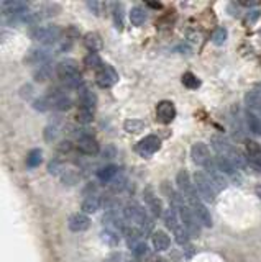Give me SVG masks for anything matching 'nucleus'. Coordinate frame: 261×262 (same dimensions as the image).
Returning a JSON list of instances; mask_svg holds the SVG:
<instances>
[{"instance_id": "obj_1", "label": "nucleus", "mask_w": 261, "mask_h": 262, "mask_svg": "<svg viewBox=\"0 0 261 262\" xmlns=\"http://www.w3.org/2000/svg\"><path fill=\"white\" fill-rule=\"evenodd\" d=\"M56 74L63 80V84L69 89H79L82 82H80V72L77 67V62L74 59H63L56 64Z\"/></svg>"}, {"instance_id": "obj_2", "label": "nucleus", "mask_w": 261, "mask_h": 262, "mask_svg": "<svg viewBox=\"0 0 261 262\" xmlns=\"http://www.w3.org/2000/svg\"><path fill=\"white\" fill-rule=\"evenodd\" d=\"M61 35H63V30L59 27H54V25H51V27H40L38 25V27H32V30H30V36H32L33 40H38L46 46H51L54 43H58Z\"/></svg>"}, {"instance_id": "obj_3", "label": "nucleus", "mask_w": 261, "mask_h": 262, "mask_svg": "<svg viewBox=\"0 0 261 262\" xmlns=\"http://www.w3.org/2000/svg\"><path fill=\"white\" fill-rule=\"evenodd\" d=\"M192 180H194L199 197H201L204 202L212 203L215 200V189H214L212 180H210L207 174L204 171H197V172H194V179Z\"/></svg>"}, {"instance_id": "obj_4", "label": "nucleus", "mask_w": 261, "mask_h": 262, "mask_svg": "<svg viewBox=\"0 0 261 262\" xmlns=\"http://www.w3.org/2000/svg\"><path fill=\"white\" fill-rule=\"evenodd\" d=\"M176 184L179 187V192L181 195L188 200V203H194L197 200H201L199 193L196 192V185H194V180H191L189 177V172L188 171H179L178 176H176Z\"/></svg>"}, {"instance_id": "obj_5", "label": "nucleus", "mask_w": 261, "mask_h": 262, "mask_svg": "<svg viewBox=\"0 0 261 262\" xmlns=\"http://www.w3.org/2000/svg\"><path fill=\"white\" fill-rule=\"evenodd\" d=\"M123 215H125L128 221H133L138 224L140 228H143V231L151 228V220L148 218L146 211L143 210L138 203H128L125 210H123Z\"/></svg>"}, {"instance_id": "obj_6", "label": "nucleus", "mask_w": 261, "mask_h": 262, "mask_svg": "<svg viewBox=\"0 0 261 262\" xmlns=\"http://www.w3.org/2000/svg\"><path fill=\"white\" fill-rule=\"evenodd\" d=\"M178 215H179V220H181L183 226L188 229V233L191 236H199L201 234V223L196 221L197 218L194 215V211L191 210V207H188V205H183V207L176 208Z\"/></svg>"}, {"instance_id": "obj_7", "label": "nucleus", "mask_w": 261, "mask_h": 262, "mask_svg": "<svg viewBox=\"0 0 261 262\" xmlns=\"http://www.w3.org/2000/svg\"><path fill=\"white\" fill-rule=\"evenodd\" d=\"M77 102H79V110H85V111L96 113L97 97L87 84H82L77 89Z\"/></svg>"}, {"instance_id": "obj_8", "label": "nucleus", "mask_w": 261, "mask_h": 262, "mask_svg": "<svg viewBox=\"0 0 261 262\" xmlns=\"http://www.w3.org/2000/svg\"><path fill=\"white\" fill-rule=\"evenodd\" d=\"M119 80V74L109 64H104L101 69L96 71V82L101 89H110Z\"/></svg>"}, {"instance_id": "obj_9", "label": "nucleus", "mask_w": 261, "mask_h": 262, "mask_svg": "<svg viewBox=\"0 0 261 262\" xmlns=\"http://www.w3.org/2000/svg\"><path fill=\"white\" fill-rule=\"evenodd\" d=\"M159 148H161V140L158 138V136L156 135H148L135 146V151L138 153L141 158H150L151 154L159 151Z\"/></svg>"}, {"instance_id": "obj_10", "label": "nucleus", "mask_w": 261, "mask_h": 262, "mask_svg": "<svg viewBox=\"0 0 261 262\" xmlns=\"http://www.w3.org/2000/svg\"><path fill=\"white\" fill-rule=\"evenodd\" d=\"M212 148L217 153V156H223V158H227V159L232 158V154L235 153V149H237L225 136H222V135L212 136Z\"/></svg>"}, {"instance_id": "obj_11", "label": "nucleus", "mask_w": 261, "mask_h": 262, "mask_svg": "<svg viewBox=\"0 0 261 262\" xmlns=\"http://www.w3.org/2000/svg\"><path fill=\"white\" fill-rule=\"evenodd\" d=\"M206 169H207V176L210 177V180H212V184L217 187V189H227L228 187V180H227V176L223 174L219 167L215 166V162L210 159L207 164H206Z\"/></svg>"}, {"instance_id": "obj_12", "label": "nucleus", "mask_w": 261, "mask_h": 262, "mask_svg": "<svg viewBox=\"0 0 261 262\" xmlns=\"http://www.w3.org/2000/svg\"><path fill=\"white\" fill-rule=\"evenodd\" d=\"M246 143V159L256 172H261V146L256 141L248 140Z\"/></svg>"}, {"instance_id": "obj_13", "label": "nucleus", "mask_w": 261, "mask_h": 262, "mask_svg": "<svg viewBox=\"0 0 261 262\" xmlns=\"http://www.w3.org/2000/svg\"><path fill=\"white\" fill-rule=\"evenodd\" d=\"M77 149L85 156H94L99 153V149L101 148H99V143L94 136L85 133V135H80L77 138Z\"/></svg>"}, {"instance_id": "obj_14", "label": "nucleus", "mask_w": 261, "mask_h": 262, "mask_svg": "<svg viewBox=\"0 0 261 262\" xmlns=\"http://www.w3.org/2000/svg\"><path fill=\"white\" fill-rule=\"evenodd\" d=\"M191 210L194 211V215L197 218V221L202 224V226H207V228H212V215H210L209 208L204 205L201 200H197L194 203L189 205Z\"/></svg>"}, {"instance_id": "obj_15", "label": "nucleus", "mask_w": 261, "mask_h": 262, "mask_svg": "<svg viewBox=\"0 0 261 262\" xmlns=\"http://www.w3.org/2000/svg\"><path fill=\"white\" fill-rule=\"evenodd\" d=\"M143 198H145L146 207L150 208V211L153 213V216L159 218L161 215H163V203H161L159 198L153 193L151 187H146V189H145V192H143Z\"/></svg>"}, {"instance_id": "obj_16", "label": "nucleus", "mask_w": 261, "mask_h": 262, "mask_svg": "<svg viewBox=\"0 0 261 262\" xmlns=\"http://www.w3.org/2000/svg\"><path fill=\"white\" fill-rule=\"evenodd\" d=\"M156 116L161 123H164V124L171 123L174 120V116H176V107H174V103L169 100L159 102L156 107Z\"/></svg>"}, {"instance_id": "obj_17", "label": "nucleus", "mask_w": 261, "mask_h": 262, "mask_svg": "<svg viewBox=\"0 0 261 262\" xmlns=\"http://www.w3.org/2000/svg\"><path fill=\"white\" fill-rule=\"evenodd\" d=\"M191 156H192V161L196 162L199 166H206L207 162L210 161V156H209V148L206 143H196L192 145L191 148Z\"/></svg>"}, {"instance_id": "obj_18", "label": "nucleus", "mask_w": 261, "mask_h": 262, "mask_svg": "<svg viewBox=\"0 0 261 262\" xmlns=\"http://www.w3.org/2000/svg\"><path fill=\"white\" fill-rule=\"evenodd\" d=\"M214 162H215V166L219 167L223 174H225V176L235 179V180H237V184H240L241 177H240V174L237 171V167H235L227 158H223V156H217V158L214 159Z\"/></svg>"}, {"instance_id": "obj_19", "label": "nucleus", "mask_w": 261, "mask_h": 262, "mask_svg": "<svg viewBox=\"0 0 261 262\" xmlns=\"http://www.w3.org/2000/svg\"><path fill=\"white\" fill-rule=\"evenodd\" d=\"M67 224H69V229L74 233H80V231H85L87 228L91 226V220L89 216H85L84 213H74L69 221H67Z\"/></svg>"}, {"instance_id": "obj_20", "label": "nucleus", "mask_w": 261, "mask_h": 262, "mask_svg": "<svg viewBox=\"0 0 261 262\" xmlns=\"http://www.w3.org/2000/svg\"><path fill=\"white\" fill-rule=\"evenodd\" d=\"M82 43H84V46L94 54H97V51H101V49L104 48V41H102L101 35L99 33H87L84 36Z\"/></svg>"}, {"instance_id": "obj_21", "label": "nucleus", "mask_w": 261, "mask_h": 262, "mask_svg": "<svg viewBox=\"0 0 261 262\" xmlns=\"http://www.w3.org/2000/svg\"><path fill=\"white\" fill-rule=\"evenodd\" d=\"M245 103L253 113H261V92L250 90L245 93Z\"/></svg>"}, {"instance_id": "obj_22", "label": "nucleus", "mask_w": 261, "mask_h": 262, "mask_svg": "<svg viewBox=\"0 0 261 262\" xmlns=\"http://www.w3.org/2000/svg\"><path fill=\"white\" fill-rule=\"evenodd\" d=\"M101 205H102L101 197L92 193V195H87L84 198L82 203H80V208H82L84 213H96V211L101 208Z\"/></svg>"}, {"instance_id": "obj_23", "label": "nucleus", "mask_w": 261, "mask_h": 262, "mask_svg": "<svg viewBox=\"0 0 261 262\" xmlns=\"http://www.w3.org/2000/svg\"><path fill=\"white\" fill-rule=\"evenodd\" d=\"M151 241H153V247L156 249V251H166V249H169V246H171L169 236H167L164 231H161V229L153 233Z\"/></svg>"}, {"instance_id": "obj_24", "label": "nucleus", "mask_w": 261, "mask_h": 262, "mask_svg": "<svg viewBox=\"0 0 261 262\" xmlns=\"http://www.w3.org/2000/svg\"><path fill=\"white\" fill-rule=\"evenodd\" d=\"M49 58H51V53L46 51V49H32L25 59H27V62H32V64L41 66V64H45V62H48Z\"/></svg>"}, {"instance_id": "obj_25", "label": "nucleus", "mask_w": 261, "mask_h": 262, "mask_svg": "<svg viewBox=\"0 0 261 262\" xmlns=\"http://www.w3.org/2000/svg\"><path fill=\"white\" fill-rule=\"evenodd\" d=\"M117 176H119V167L114 166V164L105 166V167H102V169H99V172H97L99 180L104 184H110Z\"/></svg>"}, {"instance_id": "obj_26", "label": "nucleus", "mask_w": 261, "mask_h": 262, "mask_svg": "<svg viewBox=\"0 0 261 262\" xmlns=\"http://www.w3.org/2000/svg\"><path fill=\"white\" fill-rule=\"evenodd\" d=\"M245 120L248 124V129H250L253 135L261 136V118L256 113H253V111H246Z\"/></svg>"}, {"instance_id": "obj_27", "label": "nucleus", "mask_w": 261, "mask_h": 262, "mask_svg": "<svg viewBox=\"0 0 261 262\" xmlns=\"http://www.w3.org/2000/svg\"><path fill=\"white\" fill-rule=\"evenodd\" d=\"M51 74H53L51 64H49V62H45V64L38 66V69L35 71L33 79L36 80V82H46V80L51 77Z\"/></svg>"}, {"instance_id": "obj_28", "label": "nucleus", "mask_w": 261, "mask_h": 262, "mask_svg": "<svg viewBox=\"0 0 261 262\" xmlns=\"http://www.w3.org/2000/svg\"><path fill=\"white\" fill-rule=\"evenodd\" d=\"M181 220H178V216H176V210L174 208H169L164 213V224H166V228L167 229H171V231L174 233L176 229L181 226V223H179Z\"/></svg>"}, {"instance_id": "obj_29", "label": "nucleus", "mask_w": 261, "mask_h": 262, "mask_svg": "<svg viewBox=\"0 0 261 262\" xmlns=\"http://www.w3.org/2000/svg\"><path fill=\"white\" fill-rule=\"evenodd\" d=\"M130 22L136 27H141L143 23L146 22V12L143 7H133L130 10Z\"/></svg>"}, {"instance_id": "obj_30", "label": "nucleus", "mask_w": 261, "mask_h": 262, "mask_svg": "<svg viewBox=\"0 0 261 262\" xmlns=\"http://www.w3.org/2000/svg\"><path fill=\"white\" fill-rule=\"evenodd\" d=\"M41 162H43V151L41 149H32L27 156V166L30 169H33V167H38Z\"/></svg>"}, {"instance_id": "obj_31", "label": "nucleus", "mask_w": 261, "mask_h": 262, "mask_svg": "<svg viewBox=\"0 0 261 262\" xmlns=\"http://www.w3.org/2000/svg\"><path fill=\"white\" fill-rule=\"evenodd\" d=\"M101 238L105 244H109L110 247H115L119 244V233L114 231V229H104L101 233Z\"/></svg>"}, {"instance_id": "obj_32", "label": "nucleus", "mask_w": 261, "mask_h": 262, "mask_svg": "<svg viewBox=\"0 0 261 262\" xmlns=\"http://www.w3.org/2000/svg\"><path fill=\"white\" fill-rule=\"evenodd\" d=\"M123 128H125L127 133H140V131L145 128V123L141 120H127L123 123Z\"/></svg>"}, {"instance_id": "obj_33", "label": "nucleus", "mask_w": 261, "mask_h": 262, "mask_svg": "<svg viewBox=\"0 0 261 262\" xmlns=\"http://www.w3.org/2000/svg\"><path fill=\"white\" fill-rule=\"evenodd\" d=\"M183 84L188 87V89H197L199 85H201V80H199L196 77V74H192V72H186L183 74Z\"/></svg>"}, {"instance_id": "obj_34", "label": "nucleus", "mask_w": 261, "mask_h": 262, "mask_svg": "<svg viewBox=\"0 0 261 262\" xmlns=\"http://www.w3.org/2000/svg\"><path fill=\"white\" fill-rule=\"evenodd\" d=\"M174 236H176V242L179 246H186L189 242V233H188V229H186L183 226V223H181V226H179L176 231H174Z\"/></svg>"}, {"instance_id": "obj_35", "label": "nucleus", "mask_w": 261, "mask_h": 262, "mask_svg": "<svg viewBox=\"0 0 261 262\" xmlns=\"http://www.w3.org/2000/svg\"><path fill=\"white\" fill-rule=\"evenodd\" d=\"M125 233H127V242H128V246L133 247V246L138 244V239L141 238V231H140V229H136V228H127Z\"/></svg>"}, {"instance_id": "obj_36", "label": "nucleus", "mask_w": 261, "mask_h": 262, "mask_svg": "<svg viewBox=\"0 0 261 262\" xmlns=\"http://www.w3.org/2000/svg\"><path fill=\"white\" fill-rule=\"evenodd\" d=\"M84 62H85L87 67H91V69H96V71H99V69H101V67L104 66L102 59L99 58L97 54H94V53H91L89 56H87V58L84 59Z\"/></svg>"}, {"instance_id": "obj_37", "label": "nucleus", "mask_w": 261, "mask_h": 262, "mask_svg": "<svg viewBox=\"0 0 261 262\" xmlns=\"http://www.w3.org/2000/svg\"><path fill=\"white\" fill-rule=\"evenodd\" d=\"M227 36H228V33H227V30L225 28H217L214 33H212V41L215 43V45H223V43L227 41Z\"/></svg>"}, {"instance_id": "obj_38", "label": "nucleus", "mask_w": 261, "mask_h": 262, "mask_svg": "<svg viewBox=\"0 0 261 262\" xmlns=\"http://www.w3.org/2000/svg\"><path fill=\"white\" fill-rule=\"evenodd\" d=\"M33 108L38 110V111H46V110L51 108V102H49L48 97H40L33 102Z\"/></svg>"}, {"instance_id": "obj_39", "label": "nucleus", "mask_w": 261, "mask_h": 262, "mask_svg": "<svg viewBox=\"0 0 261 262\" xmlns=\"http://www.w3.org/2000/svg\"><path fill=\"white\" fill-rule=\"evenodd\" d=\"M61 177H63V182L64 184H69V185H72V184H76L77 180H79V176L74 171H71V169H63V172H61Z\"/></svg>"}, {"instance_id": "obj_40", "label": "nucleus", "mask_w": 261, "mask_h": 262, "mask_svg": "<svg viewBox=\"0 0 261 262\" xmlns=\"http://www.w3.org/2000/svg\"><path fill=\"white\" fill-rule=\"evenodd\" d=\"M261 15V10L259 9H253V10H248V14L245 17V25L246 27H251V25H254L258 22V18Z\"/></svg>"}, {"instance_id": "obj_41", "label": "nucleus", "mask_w": 261, "mask_h": 262, "mask_svg": "<svg viewBox=\"0 0 261 262\" xmlns=\"http://www.w3.org/2000/svg\"><path fill=\"white\" fill-rule=\"evenodd\" d=\"M76 120H77L79 123H82V124H87V123H91L92 120H94V113H92V111L79 110V111H77Z\"/></svg>"}, {"instance_id": "obj_42", "label": "nucleus", "mask_w": 261, "mask_h": 262, "mask_svg": "<svg viewBox=\"0 0 261 262\" xmlns=\"http://www.w3.org/2000/svg\"><path fill=\"white\" fill-rule=\"evenodd\" d=\"M132 254L135 255V257H143V255L148 254V246L145 244V242H138V244L132 247Z\"/></svg>"}, {"instance_id": "obj_43", "label": "nucleus", "mask_w": 261, "mask_h": 262, "mask_svg": "<svg viewBox=\"0 0 261 262\" xmlns=\"http://www.w3.org/2000/svg\"><path fill=\"white\" fill-rule=\"evenodd\" d=\"M110 185H112V189H114V190L120 192V190L123 189V187L127 185V179L123 177V176H120V174H119V176H117V177H115V179L110 182Z\"/></svg>"}, {"instance_id": "obj_44", "label": "nucleus", "mask_w": 261, "mask_h": 262, "mask_svg": "<svg viewBox=\"0 0 261 262\" xmlns=\"http://www.w3.org/2000/svg\"><path fill=\"white\" fill-rule=\"evenodd\" d=\"M85 5H87V9H89L94 15L99 17V15L102 14V9H104V4L102 2H87Z\"/></svg>"}, {"instance_id": "obj_45", "label": "nucleus", "mask_w": 261, "mask_h": 262, "mask_svg": "<svg viewBox=\"0 0 261 262\" xmlns=\"http://www.w3.org/2000/svg\"><path fill=\"white\" fill-rule=\"evenodd\" d=\"M114 23H115V28L122 30L123 28V14H122V7H119V10H114Z\"/></svg>"}, {"instance_id": "obj_46", "label": "nucleus", "mask_w": 261, "mask_h": 262, "mask_svg": "<svg viewBox=\"0 0 261 262\" xmlns=\"http://www.w3.org/2000/svg\"><path fill=\"white\" fill-rule=\"evenodd\" d=\"M56 136H58V128H56V126H48V128L45 129V140H46V141L54 140Z\"/></svg>"}, {"instance_id": "obj_47", "label": "nucleus", "mask_w": 261, "mask_h": 262, "mask_svg": "<svg viewBox=\"0 0 261 262\" xmlns=\"http://www.w3.org/2000/svg\"><path fill=\"white\" fill-rule=\"evenodd\" d=\"M71 148H72V145L69 141H61L59 145H58V153H69L71 151Z\"/></svg>"}, {"instance_id": "obj_48", "label": "nucleus", "mask_w": 261, "mask_h": 262, "mask_svg": "<svg viewBox=\"0 0 261 262\" xmlns=\"http://www.w3.org/2000/svg\"><path fill=\"white\" fill-rule=\"evenodd\" d=\"M122 259V254L120 252H112L107 255V259H105V262H120Z\"/></svg>"}, {"instance_id": "obj_49", "label": "nucleus", "mask_w": 261, "mask_h": 262, "mask_svg": "<svg viewBox=\"0 0 261 262\" xmlns=\"http://www.w3.org/2000/svg\"><path fill=\"white\" fill-rule=\"evenodd\" d=\"M254 193H256V195H258V198H259V200H261V185L258 184L256 187H254Z\"/></svg>"}, {"instance_id": "obj_50", "label": "nucleus", "mask_w": 261, "mask_h": 262, "mask_svg": "<svg viewBox=\"0 0 261 262\" xmlns=\"http://www.w3.org/2000/svg\"><path fill=\"white\" fill-rule=\"evenodd\" d=\"M148 7H151V9H159L161 7V4H154V2H148Z\"/></svg>"}, {"instance_id": "obj_51", "label": "nucleus", "mask_w": 261, "mask_h": 262, "mask_svg": "<svg viewBox=\"0 0 261 262\" xmlns=\"http://www.w3.org/2000/svg\"><path fill=\"white\" fill-rule=\"evenodd\" d=\"M156 262H164V259H161V257H158V259H156Z\"/></svg>"}]
</instances>
